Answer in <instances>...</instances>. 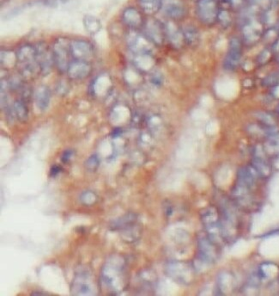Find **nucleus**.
Returning <instances> with one entry per match:
<instances>
[{"label":"nucleus","mask_w":279,"mask_h":296,"mask_svg":"<svg viewBox=\"0 0 279 296\" xmlns=\"http://www.w3.org/2000/svg\"><path fill=\"white\" fill-rule=\"evenodd\" d=\"M123 261L118 256H110L103 265L101 272V280L103 287L108 291L119 290L123 283Z\"/></svg>","instance_id":"obj_1"},{"label":"nucleus","mask_w":279,"mask_h":296,"mask_svg":"<svg viewBox=\"0 0 279 296\" xmlns=\"http://www.w3.org/2000/svg\"><path fill=\"white\" fill-rule=\"evenodd\" d=\"M17 66L24 77H33L41 71L39 64L37 62L35 47L25 45L22 47L16 53Z\"/></svg>","instance_id":"obj_2"},{"label":"nucleus","mask_w":279,"mask_h":296,"mask_svg":"<svg viewBox=\"0 0 279 296\" xmlns=\"http://www.w3.org/2000/svg\"><path fill=\"white\" fill-rule=\"evenodd\" d=\"M71 288V293L75 295H92L96 293L95 282L89 270H79L74 276Z\"/></svg>","instance_id":"obj_3"},{"label":"nucleus","mask_w":279,"mask_h":296,"mask_svg":"<svg viewBox=\"0 0 279 296\" xmlns=\"http://www.w3.org/2000/svg\"><path fill=\"white\" fill-rule=\"evenodd\" d=\"M197 13L205 24H213L218 17V8L215 0H198Z\"/></svg>","instance_id":"obj_4"},{"label":"nucleus","mask_w":279,"mask_h":296,"mask_svg":"<svg viewBox=\"0 0 279 296\" xmlns=\"http://www.w3.org/2000/svg\"><path fill=\"white\" fill-rule=\"evenodd\" d=\"M71 52V45L66 43L63 38L58 39L53 47V54L54 64L61 71H67L70 64L68 63L69 53Z\"/></svg>","instance_id":"obj_5"},{"label":"nucleus","mask_w":279,"mask_h":296,"mask_svg":"<svg viewBox=\"0 0 279 296\" xmlns=\"http://www.w3.org/2000/svg\"><path fill=\"white\" fill-rule=\"evenodd\" d=\"M35 49H36L37 62L39 64L41 71L44 74L50 72L54 63L53 51H51L48 46L43 43L38 44L35 47Z\"/></svg>","instance_id":"obj_6"},{"label":"nucleus","mask_w":279,"mask_h":296,"mask_svg":"<svg viewBox=\"0 0 279 296\" xmlns=\"http://www.w3.org/2000/svg\"><path fill=\"white\" fill-rule=\"evenodd\" d=\"M162 8L167 16L173 19H181L186 12L184 5L181 0H163Z\"/></svg>","instance_id":"obj_7"},{"label":"nucleus","mask_w":279,"mask_h":296,"mask_svg":"<svg viewBox=\"0 0 279 296\" xmlns=\"http://www.w3.org/2000/svg\"><path fill=\"white\" fill-rule=\"evenodd\" d=\"M92 48L90 43L85 41H74L71 44V53L77 61H84L92 54Z\"/></svg>","instance_id":"obj_8"},{"label":"nucleus","mask_w":279,"mask_h":296,"mask_svg":"<svg viewBox=\"0 0 279 296\" xmlns=\"http://www.w3.org/2000/svg\"><path fill=\"white\" fill-rule=\"evenodd\" d=\"M67 71L72 79H84L90 73V68L85 61H76L69 65Z\"/></svg>","instance_id":"obj_9"},{"label":"nucleus","mask_w":279,"mask_h":296,"mask_svg":"<svg viewBox=\"0 0 279 296\" xmlns=\"http://www.w3.org/2000/svg\"><path fill=\"white\" fill-rule=\"evenodd\" d=\"M50 90L47 86L37 88L34 92V101L39 110L45 111L50 103Z\"/></svg>","instance_id":"obj_10"},{"label":"nucleus","mask_w":279,"mask_h":296,"mask_svg":"<svg viewBox=\"0 0 279 296\" xmlns=\"http://www.w3.org/2000/svg\"><path fill=\"white\" fill-rule=\"evenodd\" d=\"M241 58V43L240 41L234 38L230 42L229 55L227 57V66L229 68L234 69L240 61Z\"/></svg>","instance_id":"obj_11"},{"label":"nucleus","mask_w":279,"mask_h":296,"mask_svg":"<svg viewBox=\"0 0 279 296\" xmlns=\"http://www.w3.org/2000/svg\"><path fill=\"white\" fill-rule=\"evenodd\" d=\"M123 20L128 26L136 28L142 24V16L134 8H128L123 12Z\"/></svg>","instance_id":"obj_12"},{"label":"nucleus","mask_w":279,"mask_h":296,"mask_svg":"<svg viewBox=\"0 0 279 296\" xmlns=\"http://www.w3.org/2000/svg\"><path fill=\"white\" fill-rule=\"evenodd\" d=\"M14 116L20 122H24L28 119L29 109L24 101L16 100L12 106Z\"/></svg>","instance_id":"obj_13"},{"label":"nucleus","mask_w":279,"mask_h":296,"mask_svg":"<svg viewBox=\"0 0 279 296\" xmlns=\"http://www.w3.org/2000/svg\"><path fill=\"white\" fill-rule=\"evenodd\" d=\"M84 25H85V29L90 34H92L97 33L100 30L101 28H102L100 20L95 17V16H90V15L85 16Z\"/></svg>","instance_id":"obj_14"},{"label":"nucleus","mask_w":279,"mask_h":296,"mask_svg":"<svg viewBox=\"0 0 279 296\" xmlns=\"http://www.w3.org/2000/svg\"><path fill=\"white\" fill-rule=\"evenodd\" d=\"M163 0H140V6L145 13L154 14L162 7Z\"/></svg>","instance_id":"obj_15"},{"label":"nucleus","mask_w":279,"mask_h":296,"mask_svg":"<svg viewBox=\"0 0 279 296\" xmlns=\"http://www.w3.org/2000/svg\"><path fill=\"white\" fill-rule=\"evenodd\" d=\"M146 30L153 40H157V38L162 36L163 28H162L161 24H159V22L150 20L146 24Z\"/></svg>","instance_id":"obj_16"},{"label":"nucleus","mask_w":279,"mask_h":296,"mask_svg":"<svg viewBox=\"0 0 279 296\" xmlns=\"http://www.w3.org/2000/svg\"><path fill=\"white\" fill-rule=\"evenodd\" d=\"M183 35H184L185 39L187 41V43H190V44L196 43L197 40V37H198L196 29L191 26L185 28Z\"/></svg>","instance_id":"obj_17"},{"label":"nucleus","mask_w":279,"mask_h":296,"mask_svg":"<svg viewBox=\"0 0 279 296\" xmlns=\"http://www.w3.org/2000/svg\"><path fill=\"white\" fill-rule=\"evenodd\" d=\"M99 159H98L97 155H92L88 159L85 164V166L87 170L90 172H95V170L97 169L98 165H99Z\"/></svg>","instance_id":"obj_18"},{"label":"nucleus","mask_w":279,"mask_h":296,"mask_svg":"<svg viewBox=\"0 0 279 296\" xmlns=\"http://www.w3.org/2000/svg\"><path fill=\"white\" fill-rule=\"evenodd\" d=\"M269 151H271L272 154H276L279 152V136L275 135L269 140L268 144Z\"/></svg>","instance_id":"obj_19"},{"label":"nucleus","mask_w":279,"mask_h":296,"mask_svg":"<svg viewBox=\"0 0 279 296\" xmlns=\"http://www.w3.org/2000/svg\"><path fill=\"white\" fill-rule=\"evenodd\" d=\"M72 154H73V153L71 150H67V151L65 152L63 155H62V158H61L62 161L64 163H68L69 160L71 159V156H72Z\"/></svg>","instance_id":"obj_20"},{"label":"nucleus","mask_w":279,"mask_h":296,"mask_svg":"<svg viewBox=\"0 0 279 296\" xmlns=\"http://www.w3.org/2000/svg\"><path fill=\"white\" fill-rule=\"evenodd\" d=\"M61 171H62V168H61V166H58L57 164H54V165L51 168V177H55V176H57Z\"/></svg>","instance_id":"obj_21"},{"label":"nucleus","mask_w":279,"mask_h":296,"mask_svg":"<svg viewBox=\"0 0 279 296\" xmlns=\"http://www.w3.org/2000/svg\"><path fill=\"white\" fill-rule=\"evenodd\" d=\"M232 3H241L243 0H230Z\"/></svg>","instance_id":"obj_22"}]
</instances>
